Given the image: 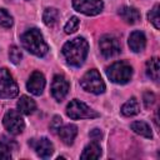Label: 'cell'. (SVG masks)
<instances>
[{"label":"cell","instance_id":"27","mask_svg":"<svg viewBox=\"0 0 160 160\" xmlns=\"http://www.w3.org/2000/svg\"><path fill=\"white\" fill-rule=\"evenodd\" d=\"M11 149L8 144L0 142V159H10L11 158Z\"/></svg>","mask_w":160,"mask_h":160},{"label":"cell","instance_id":"11","mask_svg":"<svg viewBox=\"0 0 160 160\" xmlns=\"http://www.w3.org/2000/svg\"><path fill=\"white\" fill-rule=\"evenodd\" d=\"M29 144L32 145V148H34L36 155L40 156L41 159H49V158L52 155V152H54V145H52V142H51L49 139H46V138H40V139H38V140L32 139Z\"/></svg>","mask_w":160,"mask_h":160},{"label":"cell","instance_id":"21","mask_svg":"<svg viewBox=\"0 0 160 160\" xmlns=\"http://www.w3.org/2000/svg\"><path fill=\"white\" fill-rule=\"evenodd\" d=\"M146 75L154 81L159 80V59L151 58L146 61Z\"/></svg>","mask_w":160,"mask_h":160},{"label":"cell","instance_id":"24","mask_svg":"<svg viewBox=\"0 0 160 160\" xmlns=\"http://www.w3.org/2000/svg\"><path fill=\"white\" fill-rule=\"evenodd\" d=\"M12 16L5 10V9H0V26L2 28H10L12 26Z\"/></svg>","mask_w":160,"mask_h":160},{"label":"cell","instance_id":"18","mask_svg":"<svg viewBox=\"0 0 160 160\" xmlns=\"http://www.w3.org/2000/svg\"><path fill=\"white\" fill-rule=\"evenodd\" d=\"M130 128L135 134H138L140 136H144L146 139L152 138V132L150 130V126L145 121H134V122H131Z\"/></svg>","mask_w":160,"mask_h":160},{"label":"cell","instance_id":"25","mask_svg":"<svg viewBox=\"0 0 160 160\" xmlns=\"http://www.w3.org/2000/svg\"><path fill=\"white\" fill-rule=\"evenodd\" d=\"M9 58L11 60L12 64H19L21 58H22V54H21V50L18 48V46H11L10 50H9Z\"/></svg>","mask_w":160,"mask_h":160},{"label":"cell","instance_id":"13","mask_svg":"<svg viewBox=\"0 0 160 160\" xmlns=\"http://www.w3.org/2000/svg\"><path fill=\"white\" fill-rule=\"evenodd\" d=\"M128 44H129L130 50H132L134 52H140L146 46V38H145V35H144L142 31L135 30V31H132L130 34L129 40H128Z\"/></svg>","mask_w":160,"mask_h":160},{"label":"cell","instance_id":"2","mask_svg":"<svg viewBox=\"0 0 160 160\" xmlns=\"http://www.w3.org/2000/svg\"><path fill=\"white\" fill-rule=\"evenodd\" d=\"M21 42H22V46L29 52L34 54L35 56L41 58L48 54L49 46L45 42L44 36L40 32V30L36 28H32V29H29L28 31H25L21 35Z\"/></svg>","mask_w":160,"mask_h":160},{"label":"cell","instance_id":"6","mask_svg":"<svg viewBox=\"0 0 160 160\" xmlns=\"http://www.w3.org/2000/svg\"><path fill=\"white\" fill-rule=\"evenodd\" d=\"M19 88L6 68L0 69V99H12L18 95Z\"/></svg>","mask_w":160,"mask_h":160},{"label":"cell","instance_id":"14","mask_svg":"<svg viewBox=\"0 0 160 160\" xmlns=\"http://www.w3.org/2000/svg\"><path fill=\"white\" fill-rule=\"evenodd\" d=\"M58 135L60 136V140L65 144V145H71L78 135V128L72 124H68V125H61V128L58 131Z\"/></svg>","mask_w":160,"mask_h":160},{"label":"cell","instance_id":"7","mask_svg":"<svg viewBox=\"0 0 160 160\" xmlns=\"http://www.w3.org/2000/svg\"><path fill=\"white\" fill-rule=\"evenodd\" d=\"M2 124H4L5 129L12 135L21 134L25 128L24 119L21 118L20 111H16V110L6 111V114L4 115V119H2Z\"/></svg>","mask_w":160,"mask_h":160},{"label":"cell","instance_id":"10","mask_svg":"<svg viewBox=\"0 0 160 160\" xmlns=\"http://www.w3.org/2000/svg\"><path fill=\"white\" fill-rule=\"evenodd\" d=\"M69 81L62 75H55L51 82V95L56 101H61L69 91Z\"/></svg>","mask_w":160,"mask_h":160},{"label":"cell","instance_id":"17","mask_svg":"<svg viewBox=\"0 0 160 160\" xmlns=\"http://www.w3.org/2000/svg\"><path fill=\"white\" fill-rule=\"evenodd\" d=\"M101 156V148L96 141L90 142L85 146L82 154L80 155L81 159H99Z\"/></svg>","mask_w":160,"mask_h":160},{"label":"cell","instance_id":"8","mask_svg":"<svg viewBox=\"0 0 160 160\" xmlns=\"http://www.w3.org/2000/svg\"><path fill=\"white\" fill-rule=\"evenodd\" d=\"M99 46H100L101 54L108 59L119 55L120 51H121V46H120V42H119L118 38L114 36V35H110V34H106V35L101 36Z\"/></svg>","mask_w":160,"mask_h":160},{"label":"cell","instance_id":"28","mask_svg":"<svg viewBox=\"0 0 160 160\" xmlns=\"http://www.w3.org/2000/svg\"><path fill=\"white\" fill-rule=\"evenodd\" d=\"M142 100H144L145 108H150L155 101V95L152 92H150V91H145L144 96H142Z\"/></svg>","mask_w":160,"mask_h":160},{"label":"cell","instance_id":"3","mask_svg":"<svg viewBox=\"0 0 160 160\" xmlns=\"http://www.w3.org/2000/svg\"><path fill=\"white\" fill-rule=\"evenodd\" d=\"M132 75V68L125 61H116L106 68V76L115 84H126Z\"/></svg>","mask_w":160,"mask_h":160},{"label":"cell","instance_id":"29","mask_svg":"<svg viewBox=\"0 0 160 160\" xmlns=\"http://www.w3.org/2000/svg\"><path fill=\"white\" fill-rule=\"evenodd\" d=\"M89 135H90V138H91L94 141H98V140H99V139L102 136V134H101V131H100L99 129H94V130H92V131H91Z\"/></svg>","mask_w":160,"mask_h":160},{"label":"cell","instance_id":"20","mask_svg":"<svg viewBox=\"0 0 160 160\" xmlns=\"http://www.w3.org/2000/svg\"><path fill=\"white\" fill-rule=\"evenodd\" d=\"M42 20L44 24L49 28H52L56 25L58 20H59V10L55 8H48L45 9L44 14H42Z\"/></svg>","mask_w":160,"mask_h":160},{"label":"cell","instance_id":"26","mask_svg":"<svg viewBox=\"0 0 160 160\" xmlns=\"http://www.w3.org/2000/svg\"><path fill=\"white\" fill-rule=\"evenodd\" d=\"M61 125H62V119H61L60 116L55 115V116L52 118L51 122H50V130H51L52 132H58L59 129L61 128Z\"/></svg>","mask_w":160,"mask_h":160},{"label":"cell","instance_id":"16","mask_svg":"<svg viewBox=\"0 0 160 160\" xmlns=\"http://www.w3.org/2000/svg\"><path fill=\"white\" fill-rule=\"evenodd\" d=\"M35 109H36V104H35V101L31 98H29L26 95H22L19 99V101H18V110L21 114L30 115V114H32L35 111Z\"/></svg>","mask_w":160,"mask_h":160},{"label":"cell","instance_id":"5","mask_svg":"<svg viewBox=\"0 0 160 160\" xmlns=\"http://www.w3.org/2000/svg\"><path fill=\"white\" fill-rule=\"evenodd\" d=\"M80 85L85 91L91 94L98 95L105 91V82L102 81L99 71L95 69H91L84 74V76L80 79Z\"/></svg>","mask_w":160,"mask_h":160},{"label":"cell","instance_id":"12","mask_svg":"<svg viewBox=\"0 0 160 160\" xmlns=\"http://www.w3.org/2000/svg\"><path fill=\"white\" fill-rule=\"evenodd\" d=\"M26 88L31 94L41 95V92H42V90L45 88V78H44V75L40 71H34L30 75L28 82H26Z\"/></svg>","mask_w":160,"mask_h":160},{"label":"cell","instance_id":"15","mask_svg":"<svg viewBox=\"0 0 160 160\" xmlns=\"http://www.w3.org/2000/svg\"><path fill=\"white\" fill-rule=\"evenodd\" d=\"M119 16L128 24H135L138 20H140V12L138 9L132 6H122L118 11Z\"/></svg>","mask_w":160,"mask_h":160},{"label":"cell","instance_id":"19","mask_svg":"<svg viewBox=\"0 0 160 160\" xmlns=\"http://www.w3.org/2000/svg\"><path fill=\"white\" fill-rule=\"evenodd\" d=\"M140 111L139 101L136 98H130L122 106H121V114L125 116H134Z\"/></svg>","mask_w":160,"mask_h":160},{"label":"cell","instance_id":"23","mask_svg":"<svg viewBox=\"0 0 160 160\" xmlns=\"http://www.w3.org/2000/svg\"><path fill=\"white\" fill-rule=\"evenodd\" d=\"M79 24H80L79 18H78V16H71V18L69 19V21H68V22L65 24V26H64L65 32H66V34H72V32H75V31L78 30V28H79Z\"/></svg>","mask_w":160,"mask_h":160},{"label":"cell","instance_id":"4","mask_svg":"<svg viewBox=\"0 0 160 160\" xmlns=\"http://www.w3.org/2000/svg\"><path fill=\"white\" fill-rule=\"evenodd\" d=\"M66 115L70 119H72V120L99 118V112H96L94 109H91L85 102H82V101H80L78 99H74V100H71L68 104V106H66Z\"/></svg>","mask_w":160,"mask_h":160},{"label":"cell","instance_id":"9","mask_svg":"<svg viewBox=\"0 0 160 160\" xmlns=\"http://www.w3.org/2000/svg\"><path fill=\"white\" fill-rule=\"evenodd\" d=\"M72 6L84 15L94 16L101 12L104 4L102 0H72Z\"/></svg>","mask_w":160,"mask_h":160},{"label":"cell","instance_id":"1","mask_svg":"<svg viewBox=\"0 0 160 160\" xmlns=\"http://www.w3.org/2000/svg\"><path fill=\"white\" fill-rule=\"evenodd\" d=\"M88 51H89L88 41L80 36L65 42L61 49L62 56L65 58L66 62L76 68L82 65V62L88 56Z\"/></svg>","mask_w":160,"mask_h":160},{"label":"cell","instance_id":"22","mask_svg":"<svg viewBox=\"0 0 160 160\" xmlns=\"http://www.w3.org/2000/svg\"><path fill=\"white\" fill-rule=\"evenodd\" d=\"M148 18H149V21L155 26V29H159L160 28V18H159V4H156L151 10L150 12L148 14Z\"/></svg>","mask_w":160,"mask_h":160}]
</instances>
